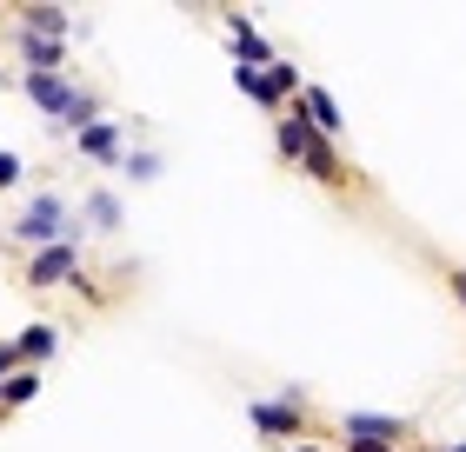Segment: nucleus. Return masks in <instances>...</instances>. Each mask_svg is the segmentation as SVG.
Returning a JSON list of instances; mask_svg holds the SVG:
<instances>
[{"label":"nucleus","instance_id":"obj_23","mask_svg":"<svg viewBox=\"0 0 466 452\" xmlns=\"http://www.w3.org/2000/svg\"><path fill=\"white\" fill-rule=\"evenodd\" d=\"M420 452H466V439H447V446H420Z\"/></svg>","mask_w":466,"mask_h":452},{"label":"nucleus","instance_id":"obj_3","mask_svg":"<svg viewBox=\"0 0 466 452\" xmlns=\"http://www.w3.org/2000/svg\"><path fill=\"white\" fill-rule=\"evenodd\" d=\"M80 240H60V246H40V253H27V266H20V286L27 293H54V286H74L80 279Z\"/></svg>","mask_w":466,"mask_h":452},{"label":"nucleus","instance_id":"obj_15","mask_svg":"<svg viewBox=\"0 0 466 452\" xmlns=\"http://www.w3.org/2000/svg\"><path fill=\"white\" fill-rule=\"evenodd\" d=\"M233 87H240V94H247L253 106H260V114H273V120L287 114V106H280V94L267 87V74H260V67H233Z\"/></svg>","mask_w":466,"mask_h":452},{"label":"nucleus","instance_id":"obj_16","mask_svg":"<svg viewBox=\"0 0 466 452\" xmlns=\"http://www.w3.org/2000/svg\"><path fill=\"white\" fill-rule=\"evenodd\" d=\"M267 87L280 94V106H287V100H300L307 80H300V67H293V60H273V67H267Z\"/></svg>","mask_w":466,"mask_h":452},{"label":"nucleus","instance_id":"obj_20","mask_svg":"<svg viewBox=\"0 0 466 452\" xmlns=\"http://www.w3.org/2000/svg\"><path fill=\"white\" fill-rule=\"evenodd\" d=\"M20 373V353H14V339H0V379Z\"/></svg>","mask_w":466,"mask_h":452},{"label":"nucleus","instance_id":"obj_19","mask_svg":"<svg viewBox=\"0 0 466 452\" xmlns=\"http://www.w3.org/2000/svg\"><path fill=\"white\" fill-rule=\"evenodd\" d=\"M447 293L460 299V313H466V266H447Z\"/></svg>","mask_w":466,"mask_h":452},{"label":"nucleus","instance_id":"obj_12","mask_svg":"<svg viewBox=\"0 0 466 452\" xmlns=\"http://www.w3.org/2000/svg\"><path fill=\"white\" fill-rule=\"evenodd\" d=\"M14 54L27 60V74H67V47L60 40H34V34L14 27Z\"/></svg>","mask_w":466,"mask_h":452},{"label":"nucleus","instance_id":"obj_22","mask_svg":"<svg viewBox=\"0 0 466 452\" xmlns=\"http://www.w3.org/2000/svg\"><path fill=\"white\" fill-rule=\"evenodd\" d=\"M280 452H327L320 439H300V446H280Z\"/></svg>","mask_w":466,"mask_h":452},{"label":"nucleus","instance_id":"obj_2","mask_svg":"<svg viewBox=\"0 0 466 452\" xmlns=\"http://www.w3.org/2000/svg\"><path fill=\"white\" fill-rule=\"evenodd\" d=\"M247 419H253V433H260V439H287V446L313 439V399H307V386H280L273 399H253Z\"/></svg>","mask_w":466,"mask_h":452},{"label":"nucleus","instance_id":"obj_4","mask_svg":"<svg viewBox=\"0 0 466 452\" xmlns=\"http://www.w3.org/2000/svg\"><path fill=\"white\" fill-rule=\"evenodd\" d=\"M353 439H367V446H400V452H407L413 419H400V413H340V446H353Z\"/></svg>","mask_w":466,"mask_h":452},{"label":"nucleus","instance_id":"obj_1","mask_svg":"<svg viewBox=\"0 0 466 452\" xmlns=\"http://www.w3.org/2000/svg\"><path fill=\"white\" fill-rule=\"evenodd\" d=\"M7 240H20L27 253H40V246H60V240H80V213H74L67 200H60L54 186H40V193H27V206L14 213Z\"/></svg>","mask_w":466,"mask_h":452},{"label":"nucleus","instance_id":"obj_5","mask_svg":"<svg viewBox=\"0 0 466 452\" xmlns=\"http://www.w3.org/2000/svg\"><path fill=\"white\" fill-rule=\"evenodd\" d=\"M20 94L60 126V120H67V106H74V94H80V80L74 74H20Z\"/></svg>","mask_w":466,"mask_h":452},{"label":"nucleus","instance_id":"obj_9","mask_svg":"<svg viewBox=\"0 0 466 452\" xmlns=\"http://www.w3.org/2000/svg\"><path fill=\"white\" fill-rule=\"evenodd\" d=\"M273 146H280V160H287V166H307V154L320 146V134L307 126V114H300V106H287V114L273 120ZM327 146H333V140H327Z\"/></svg>","mask_w":466,"mask_h":452},{"label":"nucleus","instance_id":"obj_10","mask_svg":"<svg viewBox=\"0 0 466 452\" xmlns=\"http://www.w3.org/2000/svg\"><path fill=\"white\" fill-rule=\"evenodd\" d=\"M293 106H300V114H307V126H313V134H320V140H333V146H340L347 120H340V100H333L327 87H313V80H307V87H300V100H293Z\"/></svg>","mask_w":466,"mask_h":452},{"label":"nucleus","instance_id":"obj_8","mask_svg":"<svg viewBox=\"0 0 466 452\" xmlns=\"http://www.w3.org/2000/svg\"><path fill=\"white\" fill-rule=\"evenodd\" d=\"M227 40H233V67H260L267 74L273 60H280V54H273V40L253 27L247 14H227Z\"/></svg>","mask_w":466,"mask_h":452},{"label":"nucleus","instance_id":"obj_11","mask_svg":"<svg viewBox=\"0 0 466 452\" xmlns=\"http://www.w3.org/2000/svg\"><path fill=\"white\" fill-rule=\"evenodd\" d=\"M14 353H20V366H27V373H40V366L60 353V326H54V319H34V326H20V333H14Z\"/></svg>","mask_w":466,"mask_h":452},{"label":"nucleus","instance_id":"obj_7","mask_svg":"<svg viewBox=\"0 0 466 452\" xmlns=\"http://www.w3.org/2000/svg\"><path fill=\"white\" fill-rule=\"evenodd\" d=\"M14 27L34 34V40H60V47H67L74 40V14L54 7V0H27V7H14Z\"/></svg>","mask_w":466,"mask_h":452},{"label":"nucleus","instance_id":"obj_21","mask_svg":"<svg viewBox=\"0 0 466 452\" xmlns=\"http://www.w3.org/2000/svg\"><path fill=\"white\" fill-rule=\"evenodd\" d=\"M340 452H400V446H367V439H353V446H340Z\"/></svg>","mask_w":466,"mask_h":452},{"label":"nucleus","instance_id":"obj_13","mask_svg":"<svg viewBox=\"0 0 466 452\" xmlns=\"http://www.w3.org/2000/svg\"><path fill=\"white\" fill-rule=\"evenodd\" d=\"M74 213H80V226H94V233H120V200H114L107 186L87 193V200H80Z\"/></svg>","mask_w":466,"mask_h":452},{"label":"nucleus","instance_id":"obj_17","mask_svg":"<svg viewBox=\"0 0 466 452\" xmlns=\"http://www.w3.org/2000/svg\"><path fill=\"white\" fill-rule=\"evenodd\" d=\"M120 174H127V180H154V174H160V154H154V146H140V154H120Z\"/></svg>","mask_w":466,"mask_h":452},{"label":"nucleus","instance_id":"obj_6","mask_svg":"<svg viewBox=\"0 0 466 452\" xmlns=\"http://www.w3.org/2000/svg\"><path fill=\"white\" fill-rule=\"evenodd\" d=\"M74 154L94 160V166H120V154H127V120H94V126H80V134H74Z\"/></svg>","mask_w":466,"mask_h":452},{"label":"nucleus","instance_id":"obj_14","mask_svg":"<svg viewBox=\"0 0 466 452\" xmlns=\"http://www.w3.org/2000/svg\"><path fill=\"white\" fill-rule=\"evenodd\" d=\"M34 399H40V373H27V366H20V373L0 379V419L20 413V406H34Z\"/></svg>","mask_w":466,"mask_h":452},{"label":"nucleus","instance_id":"obj_18","mask_svg":"<svg viewBox=\"0 0 466 452\" xmlns=\"http://www.w3.org/2000/svg\"><path fill=\"white\" fill-rule=\"evenodd\" d=\"M20 174H27V160H20L14 146H0V193H14V186H20Z\"/></svg>","mask_w":466,"mask_h":452},{"label":"nucleus","instance_id":"obj_24","mask_svg":"<svg viewBox=\"0 0 466 452\" xmlns=\"http://www.w3.org/2000/svg\"><path fill=\"white\" fill-rule=\"evenodd\" d=\"M0 246H7V226H0Z\"/></svg>","mask_w":466,"mask_h":452}]
</instances>
